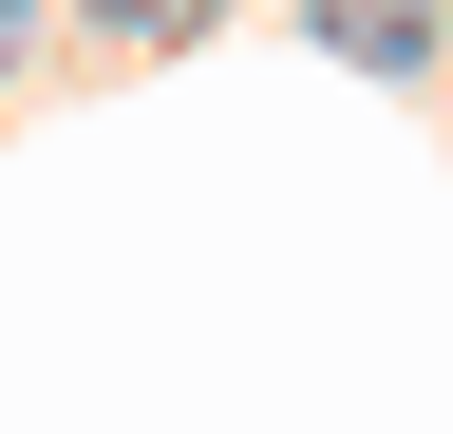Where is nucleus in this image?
<instances>
[{"instance_id": "obj_1", "label": "nucleus", "mask_w": 453, "mask_h": 434, "mask_svg": "<svg viewBox=\"0 0 453 434\" xmlns=\"http://www.w3.org/2000/svg\"><path fill=\"white\" fill-rule=\"evenodd\" d=\"M303 19L340 38V57H378V76H416V57H434V0H303Z\"/></svg>"}, {"instance_id": "obj_2", "label": "nucleus", "mask_w": 453, "mask_h": 434, "mask_svg": "<svg viewBox=\"0 0 453 434\" xmlns=\"http://www.w3.org/2000/svg\"><path fill=\"white\" fill-rule=\"evenodd\" d=\"M19 19H38V0H0V57H19Z\"/></svg>"}, {"instance_id": "obj_3", "label": "nucleus", "mask_w": 453, "mask_h": 434, "mask_svg": "<svg viewBox=\"0 0 453 434\" xmlns=\"http://www.w3.org/2000/svg\"><path fill=\"white\" fill-rule=\"evenodd\" d=\"M133 19H151V38H170V19H189V0H133Z\"/></svg>"}]
</instances>
